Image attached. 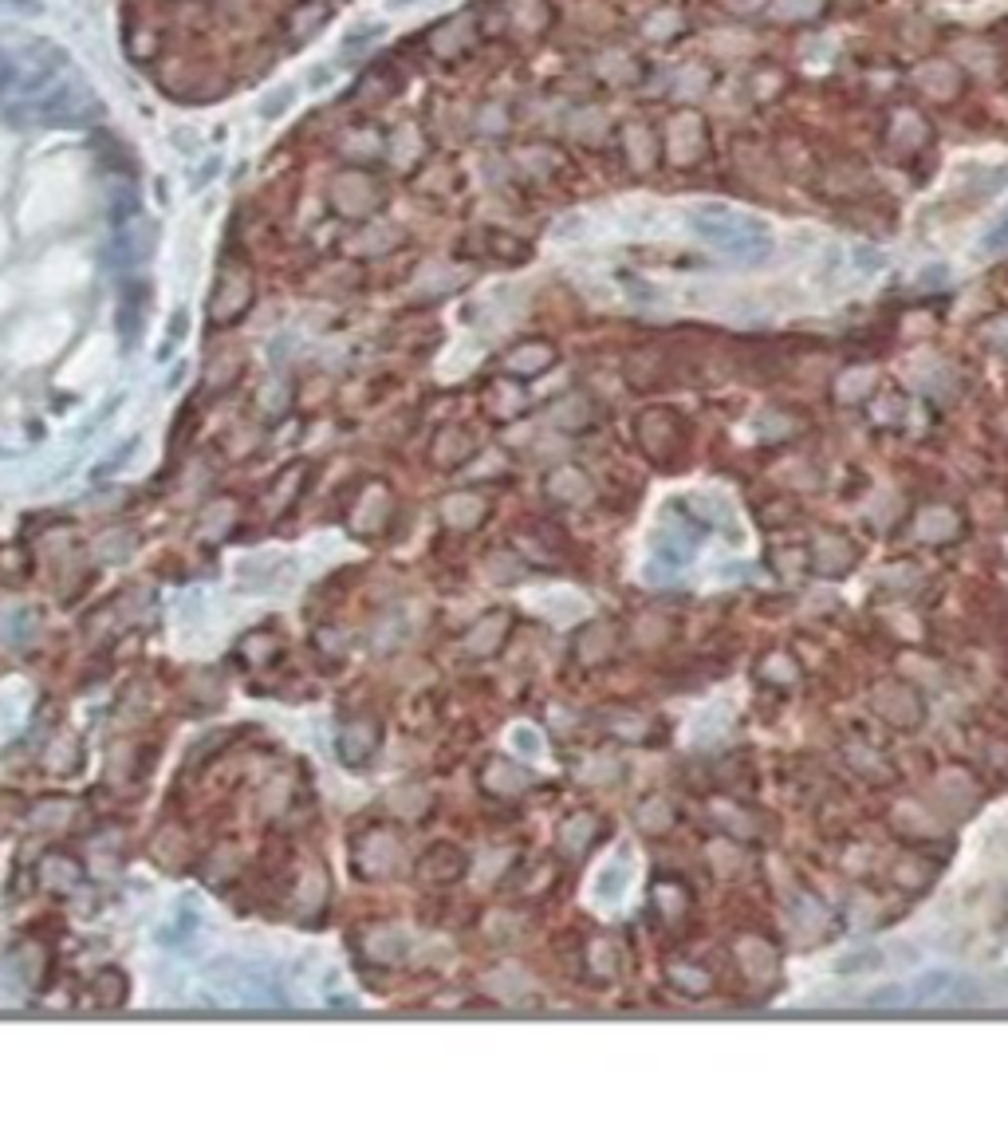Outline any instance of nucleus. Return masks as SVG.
Here are the masks:
<instances>
[{
    "label": "nucleus",
    "instance_id": "nucleus-18",
    "mask_svg": "<svg viewBox=\"0 0 1008 1135\" xmlns=\"http://www.w3.org/2000/svg\"><path fill=\"white\" fill-rule=\"evenodd\" d=\"M332 84V68H311V87Z\"/></svg>",
    "mask_w": 1008,
    "mask_h": 1135
},
{
    "label": "nucleus",
    "instance_id": "nucleus-20",
    "mask_svg": "<svg viewBox=\"0 0 1008 1135\" xmlns=\"http://www.w3.org/2000/svg\"><path fill=\"white\" fill-rule=\"evenodd\" d=\"M406 4H414V0H390V8H406Z\"/></svg>",
    "mask_w": 1008,
    "mask_h": 1135
},
{
    "label": "nucleus",
    "instance_id": "nucleus-7",
    "mask_svg": "<svg viewBox=\"0 0 1008 1135\" xmlns=\"http://www.w3.org/2000/svg\"><path fill=\"white\" fill-rule=\"evenodd\" d=\"M847 264L855 269V277H878V272H886L891 256H886L883 249H875V245H851Z\"/></svg>",
    "mask_w": 1008,
    "mask_h": 1135
},
{
    "label": "nucleus",
    "instance_id": "nucleus-10",
    "mask_svg": "<svg viewBox=\"0 0 1008 1135\" xmlns=\"http://www.w3.org/2000/svg\"><path fill=\"white\" fill-rule=\"evenodd\" d=\"M292 103H296V87H292V84H284V87H276V91H272L268 99H260V107H256V111H260V118H268V123H276V118H284V115L292 111Z\"/></svg>",
    "mask_w": 1008,
    "mask_h": 1135
},
{
    "label": "nucleus",
    "instance_id": "nucleus-9",
    "mask_svg": "<svg viewBox=\"0 0 1008 1135\" xmlns=\"http://www.w3.org/2000/svg\"><path fill=\"white\" fill-rule=\"evenodd\" d=\"M867 1005L870 1010H902V1005H910L906 982H886V986H878V990H870Z\"/></svg>",
    "mask_w": 1008,
    "mask_h": 1135
},
{
    "label": "nucleus",
    "instance_id": "nucleus-8",
    "mask_svg": "<svg viewBox=\"0 0 1008 1135\" xmlns=\"http://www.w3.org/2000/svg\"><path fill=\"white\" fill-rule=\"evenodd\" d=\"M980 851H985V859H993V864H1004L1008 859V820L988 824L985 836H980Z\"/></svg>",
    "mask_w": 1008,
    "mask_h": 1135
},
{
    "label": "nucleus",
    "instance_id": "nucleus-3",
    "mask_svg": "<svg viewBox=\"0 0 1008 1135\" xmlns=\"http://www.w3.org/2000/svg\"><path fill=\"white\" fill-rule=\"evenodd\" d=\"M84 99H87L84 87L63 84V87L52 91V95L36 99L28 111H20V118H36V123H63V118L79 115V103H84Z\"/></svg>",
    "mask_w": 1008,
    "mask_h": 1135
},
{
    "label": "nucleus",
    "instance_id": "nucleus-12",
    "mask_svg": "<svg viewBox=\"0 0 1008 1135\" xmlns=\"http://www.w3.org/2000/svg\"><path fill=\"white\" fill-rule=\"evenodd\" d=\"M918 533L925 536V540H941L946 533H953V517L946 509H933V512H925L922 517V525H918Z\"/></svg>",
    "mask_w": 1008,
    "mask_h": 1135
},
{
    "label": "nucleus",
    "instance_id": "nucleus-19",
    "mask_svg": "<svg viewBox=\"0 0 1008 1135\" xmlns=\"http://www.w3.org/2000/svg\"><path fill=\"white\" fill-rule=\"evenodd\" d=\"M867 387V374H855V382H843V395H859Z\"/></svg>",
    "mask_w": 1008,
    "mask_h": 1135
},
{
    "label": "nucleus",
    "instance_id": "nucleus-14",
    "mask_svg": "<svg viewBox=\"0 0 1008 1135\" xmlns=\"http://www.w3.org/2000/svg\"><path fill=\"white\" fill-rule=\"evenodd\" d=\"M815 8H820V0H780L776 12H780L784 20H800V16H812Z\"/></svg>",
    "mask_w": 1008,
    "mask_h": 1135
},
{
    "label": "nucleus",
    "instance_id": "nucleus-4",
    "mask_svg": "<svg viewBox=\"0 0 1008 1135\" xmlns=\"http://www.w3.org/2000/svg\"><path fill=\"white\" fill-rule=\"evenodd\" d=\"M953 986H957V974H953V970L925 966L906 982V994H910L914 1005H930V1002H941L946 994H953Z\"/></svg>",
    "mask_w": 1008,
    "mask_h": 1135
},
{
    "label": "nucleus",
    "instance_id": "nucleus-13",
    "mask_svg": "<svg viewBox=\"0 0 1008 1135\" xmlns=\"http://www.w3.org/2000/svg\"><path fill=\"white\" fill-rule=\"evenodd\" d=\"M379 36H382V24H366V28H355L351 36H343V52H347V56H351V52H359V48L366 52L374 40H379Z\"/></svg>",
    "mask_w": 1008,
    "mask_h": 1135
},
{
    "label": "nucleus",
    "instance_id": "nucleus-2",
    "mask_svg": "<svg viewBox=\"0 0 1008 1135\" xmlns=\"http://www.w3.org/2000/svg\"><path fill=\"white\" fill-rule=\"evenodd\" d=\"M630 880H635V864H627V856L607 859L591 880V903H599V907H607V911L619 907L630 891Z\"/></svg>",
    "mask_w": 1008,
    "mask_h": 1135
},
{
    "label": "nucleus",
    "instance_id": "nucleus-1",
    "mask_svg": "<svg viewBox=\"0 0 1008 1135\" xmlns=\"http://www.w3.org/2000/svg\"><path fill=\"white\" fill-rule=\"evenodd\" d=\"M690 233L737 264H764L776 253V229L764 217L740 213L721 201H705L698 213H690Z\"/></svg>",
    "mask_w": 1008,
    "mask_h": 1135
},
{
    "label": "nucleus",
    "instance_id": "nucleus-15",
    "mask_svg": "<svg viewBox=\"0 0 1008 1135\" xmlns=\"http://www.w3.org/2000/svg\"><path fill=\"white\" fill-rule=\"evenodd\" d=\"M949 280V264H925V269L918 272V284L922 288H938V284H946Z\"/></svg>",
    "mask_w": 1008,
    "mask_h": 1135
},
{
    "label": "nucleus",
    "instance_id": "nucleus-16",
    "mask_svg": "<svg viewBox=\"0 0 1008 1135\" xmlns=\"http://www.w3.org/2000/svg\"><path fill=\"white\" fill-rule=\"evenodd\" d=\"M217 173H221V158H209L205 166H197V170H194V178H189V186H194V189H205L209 181L217 178Z\"/></svg>",
    "mask_w": 1008,
    "mask_h": 1135
},
{
    "label": "nucleus",
    "instance_id": "nucleus-11",
    "mask_svg": "<svg viewBox=\"0 0 1008 1135\" xmlns=\"http://www.w3.org/2000/svg\"><path fill=\"white\" fill-rule=\"evenodd\" d=\"M918 84H922V87H930L933 95H946V91H953V84H957V79H953V71L946 68V63H938V68H925V71H918Z\"/></svg>",
    "mask_w": 1008,
    "mask_h": 1135
},
{
    "label": "nucleus",
    "instance_id": "nucleus-6",
    "mask_svg": "<svg viewBox=\"0 0 1008 1135\" xmlns=\"http://www.w3.org/2000/svg\"><path fill=\"white\" fill-rule=\"evenodd\" d=\"M973 253H977V256H1001V253H1008V209H1001L993 221L980 229Z\"/></svg>",
    "mask_w": 1008,
    "mask_h": 1135
},
{
    "label": "nucleus",
    "instance_id": "nucleus-17",
    "mask_svg": "<svg viewBox=\"0 0 1008 1135\" xmlns=\"http://www.w3.org/2000/svg\"><path fill=\"white\" fill-rule=\"evenodd\" d=\"M512 745L524 749V753H540V737L532 729H516V734H512Z\"/></svg>",
    "mask_w": 1008,
    "mask_h": 1135
},
{
    "label": "nucleus",
    "instance_id": "nucleus-5",
    "mask_svg": "<svg viewBox=\"0 0 1008 1135\" xmlns=\"http://www.w3.org/2000/svg\"><path fill=\"white\" fill-rule=\"evenodd\" d=\"M886 966V954L875 946H855V950H843V954L831 962V974L836 978H867L875 970Z\"/></svg>",
    "mask_w": 1008,
    "mask_h": 1135
}]
</instances>
